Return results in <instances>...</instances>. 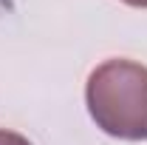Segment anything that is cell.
<instances>
[{"label":"cell","instance_id":"obj_1","mask_svg":"<svg viewBox=\"0 0 147 145\" xmlns=\"http://www.w3.org/2000/svg\"><path fill=\"white\" fill-rule=\"evenodd\" d=\"M88 114L110 137L147 140V66L136 60H105L85 85Z\"/></svg>","mask_w":147,"mask_h":145},{"label":"cell","instance_id":"obj_3","mask_svg":"<svg viewBox=\"0 0 147 145\" xmlns=\"http://www.w3.org/2000/svg\"><path fill=\"white\" fill-rule=\"evenodd\" d=\"M122 3H127L133 9H147V0H122Z\"/></svg>","mask_w":147,"mask_h":145},{"label":"cell","instance_id":"obj_2","mask_svg":"<svg viewBox=\"0 0 147 145\" xmlns=\"http://www.w3.org/2000/svg\"><path fill=\"white\" fill-rule=\"evenodd\" d=\"M0 145H31L23 134L17 131H9V128H0Z\"/></svg>","mask_w":147,"mask_h":145}]
</instances>
